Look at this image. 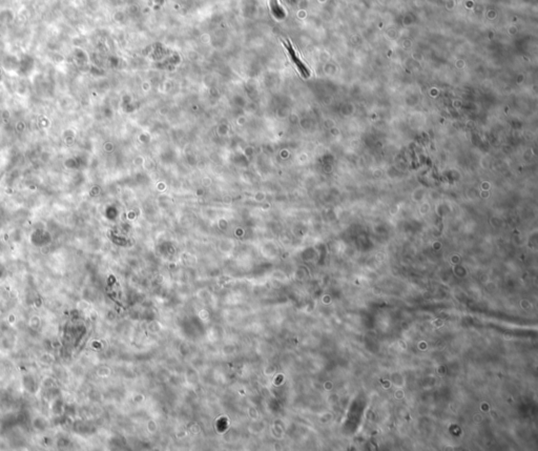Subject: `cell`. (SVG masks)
Returning a JSON list of instances; mask_svg holds the SVG:
<instances>
[{"instance_id": "obj_1", "label": "cell", "mask_w": 538, "mask_h": 451, "mask_svg": "<svg viewBox=\"0 0 538 451\" xmlns=\"http://www.w3.org/2000/svg\"><path fill=\"white\" fill-rule=\"evenodd\" d=\"M284 46H285L286 49H287V51H288V53H289V56H290V58L292 59L293 63L296 65L297 70L300 71L301 75H302L304 78H308L309 76H310V71L308 70V67H307V66L305 65V63L300 59L299 56H297V54H296L294 48L292 47L291 42H290V41H286V42H284Z\"/></svg>"}]
</instances>
